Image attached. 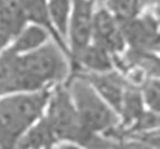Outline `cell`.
I'll return each mask as SVG.
<instances>
[{"mask_svg":"<svg viewBox=\"0 0 160 149\" xmlns=\"http://www.w3.org/2000/svg\"><path fill=\"white\" fill-rule=\"evenodd\" d=\"M68 64L65 53L55 43L15 55L0 52V96L32 93L48 89L67 76Z\"/></svg>","mask_w":160,"mask_h":149,"instance_id":"1","label":"cell"},{"mask_svg":"<svg viewBox=\"0 0 160 149\" xmlns=\"http://www.w3.org/2000/svg\"><path fill=\"white\" fill-rule=\"evenodd\" d=\"M48 89L0 96V149H16L18 141L44 116Z\"/></svg>","mask_w":160,"mask_h":149,"instance_id":"2","label":"cell"},{"mask_svg":"<svg viewBox=\"0 0 160 149\" xmlns=\"http://www.w3.org/2000/svg\"><path fill=\"white\" fill-rule=\"evenodd\" d=\"M43 116L56 141L69 142L83 149H111V141L83 128L67 89L58 88L51 93Z\"/></svg>","mask_w":160,"mask_h":149,"instance_id":"3","label":"cell"},{"mask_svg":"<svg viewBox=\"0 0 160 149\" xmlns=\"http://www.w3.org/2000/svg\"><path fill=\"white\" fill-rule=\"evenodd\" d=\"M67 91L84 129L99 136L114 130L119 122L118 113L100 96L85 77H75Z\"/></svg>","mask_w":160,"mask_h":149,"instance_id":"4","label":"cell"},{"mask_svg":"<svg viewBox=\"0 0 160 149\" xmlns=\"http://www.w3.org/2000/svg\"><path fill=\"white\" fill-rule=\"evenodd\" d=\"M68 24V36L73 55H78L91 44L92 23L94 15V0H72Z\"/></svg>","mask_w":160,"mask_h":149,"instance_id":"5","label":"cell"},{"mask_svg":"<svg viewBox=\"0 0 160 149\" xmlns=\"http://www.w3.org/2000/svg\"><path fill=\"white\" fill-rule=\"evenodd\" d=\"M91 40L110 54L122 51L124 47L126 40L121 30V25L107 8L94 11Z\"/></svg>","mask_w":160,"mask_h":149,"instance_id":"6","label":"cell"},{"mask_svg":"<svg viewBox=\"0 0 160 149\" xmlns=\"http://www.w3.org/2000/svg\"><path fill=\"white\" fill-rule=\"evenodd\" d=\"M27 25L22 0H0V52Z\"/></svg>","mask_w":160,"mask_h":149,"instance_id":"7","label":"cell"},{"mask_svg":"<svg viewBox=\"0 0 160 149\" xmlns=\"http://www.w3.org/2000/svg\"><path fill=\"white\" fill-rule=\"evenodd\" d=\"M85 79L100 96L119 115L127 91L122 79L114 73L109 72L93 73Z\"/></svg>","mask_w":160,"mask_h":149,"instance_id":"8","label":"cell"},{"mask_svg":"<svg viewBox=\"0 0 160 149\" xmlns=\"http://www.w3.org/2000/svg\"><path fill=\"white\" fill-rule=\"evenodd\" d=\"M49 33L40 26L30 24L25 26L22 30L12 39L11 45L6 47L8 52L15 55L30 53L49 42Z\"/></svg>","mask_w":160,"mask_h":149,"instance_id":"9","label":"cell"},{"mask_svg":"<svg viewBox=\"0 0 160 149\" xmlns=\"http://www.w3.org/2000/svg\"><path fill=\"white\" fill-rule=\"evenodd\" d=\"M22 6L27 23L45 28L55 38L56 44L62 48V51H66L67 48L64 45V42L59 37L56 30L54 29L53 25L51 23L47 0H22Z\"/></svg>","mask_w":160,"mask_h":149,"instance_id":"10","label":"cell"},{"mask_svg":"<svg viewBox=\"0 0 160 149\" xmlns=\"http://www.w3.org/2000/svg\"><path fill=\"white\" fill-rule=\"evenodd\" d=\"M124 40L130 42L134 47H148L156 44V26L150 20H133L121 25Z\"/></svg>","mask_w":160,"mask_h":149,"instance_id":"11","label":"cell"},{"mask_svg":"<svg viewBox=\"0 0 160 149\" xmlns=\"http://www.w3.org/2000/svg\"><path fill=\"white\" fill-rule=\"evenodd\" d=\"M56 142L53 131L44 117H42L24 133L16 149H44L46 147H53Z\"/></svg>","mask_w":160,"mask_h":149,"instance_id":"12","label":"cell"},{"mask_svg":"<svg viewBox=\"0 0 160 149\" xmlns=\"http://www.w3.org/2000/svg\"><path fill=\"white\" fill-rule=\"evenodd\" d=\"M83 66L94 73H107L112 69V59L109 52L95 44H90L75 55Z\"/></svg>","mask_w":160,"mask_h":149,"instance_id":"13","label":"cell"},{"mask_svg":"<svg viewBox=\"0 0 160 149\" xmlns=\"http://www.w3.org/2000/svg\"><path fill=\"white\" fill-rule=\"evenodd\" d=\"M71 3V0H47L51 23L62 39L67 36L68 33L69 17L72 10Z\"/></svg>","mask_w":160,"mask_h":149,"instance_id":"14","label":"cell"},{"mask_svg":"<svg viewBox=\"0 0 160 149\" xmlns=\"http://www.w3.org/2000/svg\"><path fill=\"white\" fill-rule=\"evenodd\" d=\"M143 100L142 95L138 91L132 89H127L124 98H123L122 105L119 115L123 119V123L127 126L133 125L140 116L144 112Z\"/></svg>","mask_w":160,"mask_h":149,"instance_id":"15","label":"cell"},{"mask_svg":"<svg viewBox=\"0 0 160 149\" xmlns=\"http://www.w3.org/2000/svg\"><path fill=\"white\" fill-rule=\"evenodd\" d=\"M141 0H108V10L120 25L137 18Z\"/></svg>","mask_w":160,"mask_h":149,"instance_id":"16","label":"cell"},{"mask_svg":"<svg viewBox=\"0 0 160 149\" xmlns=\"http://www.w3.org/2000/svg\"><path fill=\"white\" fill-rule=\"evenodd\" d=\"M159 93L160 91L158 81H151V82L147 83L146 88H144L143 94H141V95L143 103L148 105L150 111H159Z\"/></svg>","mask_w":160,"mask_h":149,"instance_id":"17","label":"cell"},{"mask_svg":"<svg viewBox=\"0 0 160 149\" xmlns=\"http://www.w3.org/2000/svg\"><path fill=\"white\" fill-rule=\"evenodd\" d=\"M56 149H83L81 147L76 146L74 144H69V142H62L56 147Z\"/></svg>","mask_w":160,"mask_h":149,"instance_id":"18","label":"cell"},{"mask_svg":"<svg viewBox=\"0 0 160 149\" xmlns=\"http://www.w3.org/2000/svg\"><path fill=\"white\" fill-rule=\"evenodd\" d=\"M123 149H142V148H138L137 146H131V147H126V148Z\"/></svg>","mask_w":160,"mask_h":149,"instance_id":"19","label":"cell"},{"mask_svg":"<svg viewBox=\"0 0 160 149\" xmlns=\"http://www.w3.org/2000/svg\"><path fill=\"white\" fill-rule=\"evenodd\" d=\"M44 149H53V147H46V148H44Z\"/></svg>","mask_w":160,"mask_h":149,"instance_id":"20","label":"cell"}]
</instances>
